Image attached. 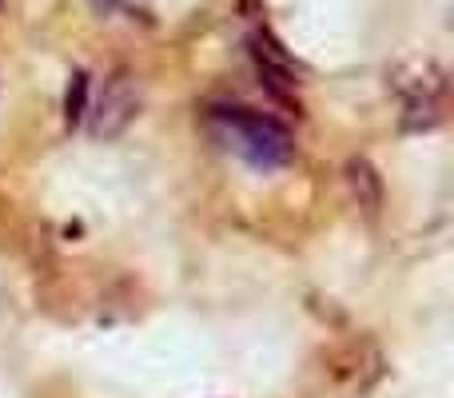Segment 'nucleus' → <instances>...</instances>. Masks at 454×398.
Segmentation results:
<instances>
[{
  "instance_id": "nucleus-1",
  "label": "nucleus",
  "mask_w": 454,
  "mask_h": 398,
  "mask_svg": "<svg viewBox=\"0 0 454 398\" xmlns=\"http://www.w3.org/2000/svg\"><path fill=\"white\" fill-rule=\"evenodd\" d=\"M207 128L223 144L227 152H235L239 160H247L259 172H275L295 156V140L279 120L263 116L251 108H212L207 112Z\"/></svg>"
},
{
  "instance_id": "nucleus-2",
  "label": "nucleus",
  "mask_w": 454,
  "mask_h": 398,
  "mask_svg": "<svg viewBox=\"0 0 454 398\" xmlns=\"http://www.w3.org/2000/svg\"><path fill=\"white\" fill-rule=\"evenodd\" d=\"M140 112V88L128 72L104 80V92L96 96V104H88V128L96 140H116Z\"/></svg>"
},
{
  "instance_id": "nucleus-3",
  "label": "nucleus",
  "mask_w": 454,
  "mask_h": 398,
  "mask_svg": "<svg viewBox=\"0 0 454 398\" xmlns=\"http://www.w3.org/2000/svg\"><path fill=\"white\" fill-rule=\"evenodd\" d=\"M347 183H351V196L359 203L367 215H375L379 203H383V180H379V172L367 164V160H351L347 164Z\"/></svg>"
},
{
  "instance_id": "nucleus-4",
  "label": "nucleus",
  "mask_w": 454,
  "mask_h": 398,
  "mask_svg": "<svg viewBox=\"0 0 454 398\" xmlns=\"http://www.w3.org/2000/svg\"><path fill=\"white\" fill-rule=\"evenodd\" d=\"M88 72H72V84H68V92H64V120H68V128H76V124H84V116H88Z\"/></svg>"
},
{
  "instance_id": "nucleus-5",
  "label": "nucleus",
  "mask_w": 454,
  "mask_h": 398,
  "mask_svg": "<svg viewBox=\"0 0 454 398\" xmlns=\"http://www.w3.org/2000/svg\"><path fill=\"white\" fill-rule=\"evenodd\" d=\"M120 4H124V0H92V8H96V12H116Z\"/></svg>"
}]
</instances>
